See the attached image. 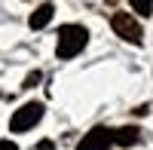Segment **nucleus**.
Listing matches in <instances>:
<instances>
[{"instance_id": "nucleus-1", "label": "nucleus", "mask_w": 153, "mask_h": 150, "mask_svg": "<svg viewBox=\"0 0 153 150\" xmlns=\"http://www.w3.org/2000/svg\"><path fill=\"white\" fill-rule=\"evenodd\" d=\"M89 43V31L83 25H65V28L58 31V46H55V55L58 58H74L80 55Z\"/></svg>"}, {"instance_id": "nucleus-7", "label": "nucleus", "mask_w": 153, "mask_h": 150, "mask_svg": "<svg viewBox=\"0 0 153 150\" xmlns=\"http://www.w3.org/2000/svg\"><path fill=\"white\" fill-rule=\"evenodd\" d=\"M132 9H135V12H141V16H150L153 3H150V0H132Z\"/></svg>"}, {"instance_id": "nucleus-9", "label": "nucleus", "mask_w": 153, "mask_h": 150, "mask_svg": "<svg viewBox=\"0 0 153 150\" xmlns=\"http://www.w3.org/2000/svg\"><path fill=\"white\" fill-rule=\"evenodd\" d=\"M37 150H55V144H52V141H40V144H37Z\"/></svg>"}, {"instance_id": "nucleus-6", "label": "nucleus", "mask_w": 153, "mask_h": 150, "mask_svg": "<svg viewBox=\"0 0 153 150\" xmlns=\"http://www.w3.org/2000/svg\"><path fill=\"white\" fill-rule=\"evenodd\" d=\"M138 138H141V132H138L135 126H123V129H117V132H113V141H117V144H123V147L135 144Z\"/></svg>"}, {"instance_id": "nucleus-8", "label": "nucleus", "mask_w": 153, "mask_h": 150, "mask_svg": "<svg viewBox=\"0 0 153 150\" xmlns=\"http://www.w3.org/2000/svg\"><path fill=\"white\" fill-rule=\"evenodd\" d=\"M37 80H40V71H31L28 77H25V89H31V86H34Z\"/></svg>"}, {"instance_id": "nucleus-2", "label": "nucleus", "mask_w": 153, "mask_h": 150, "mask_svg": "<svg viewBox=\"0 0 153 150\" xmlns=\"http://www.w3.org/2000/svg\"><path fill=\"white\" fill-rule=\"evenodd\" d=\"M40 117H43V104L40 101H28V104H22L16 114H12L9 129L12 132H28V129H34L37 123H40Z\"/></svg>"}, {"instance_id": "nucleus-10", "label": "nucleus", "mask_w": 153, "mask_h": 150, "mask_svg": "<svg viewBox=\"0 0 153 150\" xmlns=\"http://www.w3.org/2000/svg\"><path fill=\"white\" fill-rule=\"evenodd\" d=\"M0 150H19V147L12 144V141H0Z\"/></svg>"}, {"instance_id": "nucleus-3", "label": "nucleus", "mask_w": 153, "mask_h": 150, "mask_svg": "<svg viewBox=\"0 0 153 150\" xmlns=\"http://www.w3.org/2000/svg\"><path fill=\"white\" fill-rule=\"evenodd\" d=\"M110 25H113V31H117V37H123L126 43H141L144 31H141V25H138V19L132 12H113Z\"/></svg>"}, {"instance_id": "nucleus-4", "label": "nucleus", "mask_w": 153, "mask_h": 150, "mask_svg": "<svg viewBox=\"0 0 153 150\" xmlns=\"http://www.w3.org/2000/svg\"><path fill=\"white\" fill-rule=\"evenodd\" d=\"M110 144H113V132L104 129V126H98L89 135H83V141L76 144V150H110Z\"/></svg>"}, {"instance_id": "nucleus-5", "label": "nucleus", "mask_w": 153, "mask_h": 150, "mask_svg": "<svg viewBox=\"0 0 153 150\" xmlns=\"http://www.w3.org/2000/svg\"><path fill=\"white\" fill-rule=\"evenodd\" d=\"M52 12H55V6L52 3H43V6H37L34 12H31V28L34 31H40V28H46V25H49V19H52Z\"/></svg>"}]
</instances>
